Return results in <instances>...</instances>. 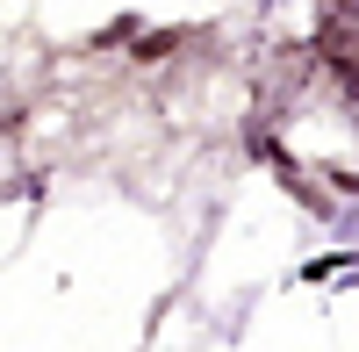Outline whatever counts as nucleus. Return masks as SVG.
I'll return each instance as SVG.
<instances>
[{"label": "nucleus", "instance_id": "obj_1", "mask_svg": "<svg viewBox=\"0 0 359 352\" xmlns=\"http://www.w3.org/2000/svg\"><path fill=\"white\" fill-rule=\"evenodd\" d=\"M172 43H180V29H158V36H144V43H137V50H144V57H165V50H172Z\"/></svg>", "mask_w": 359, "mask_h": 352}]
</instances>
